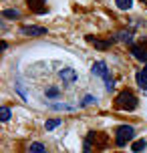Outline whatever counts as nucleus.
<instances>
[{
  "mask_svg": "<svg viewBox=\"0 0 147 153\" xmlns=\"http://www.w3.org/2000/svg\"><path fill=\"white\" fill-rule=\"evenodd\" d=\"M93 75L95 76H101L103 81H105V87H107V91H113V87H115V81H113V76H111V73H109L107 69V62L103 61H95L93 62Z\"/></svg>",
  "mask_w": 147,
  "mask_h": 153,
  "instance_id": "1",
  "label": "nucleus"
},
{
  "mask_svg": "<svg viewBox=\"0 0 147 153\" xmlns=\"http://www.w3.org/2000/svg\"><path fill=\"white\" fill-rule=\"evenodd\" d=\"M117 109H123V111H135L137 109V97L131 91H121L115 99Z\"/></svg>",
  "mask_w": 147,
  "mask_h": 153,
  "instance_id": "2",
  "label": "nucleus"
},
{
  "mask_svg": "<svg viewBox=\"0 0 147 153\" xmlns=\"http://www.w3.org/2000/svg\"><path fill=\"white\" fill-rule=\"evenodd\" d=\"M133 135H135V129H133L131 125H119L115 129V143L119 147H123L133 139Z\"/></svg>",
  "mask_w": 147,
  "mask_h": 153,
  "instance_id": "3",
  "label": "nucleus"
},
{
  "mask_svg": "<svg viewBox=\"0 0 147 153\" xmlns=\"http://www.w3.org/2000/svg\"><path fill=\"white\" fill-rule=\"evenodd\" d=\"M26 4H28V8L30 10H34V12H39V14H45L47 12V0H26Z\"/></svg>",
  "mask_w": 147,
  "mask_h": 153,
  "instance_id": "4",
  "label": "nucleus"
},
{
  "mask_svg": "<svg viewBox=\"0 0 147 153\" xmlns=\"http://www.w3.org/2000/svg\"><path fill=\"white\" fill-rule=\"evenodd\" d=\"M20 32L22 34H30V36H36V34H45L47 28H42V26H22Z\"/></svg>",
  "mask_w": 147,
  "mask_h": 153,
  "instance_id": "5",
  "label": "nucleus"
},
{
  "mask_svg": "<svg viewBox=\"0 0 147 153\" xmlns=\"http://www.w3.org/2000/svg\"><path fill=\"white\" fill-rule=\"evenodd\" d=\"M135 79H137V85H139L143 91H147V65H145V69H141L137 75H135Z\"/></svg>",
  "mask_w": 147,
  "mask_h": 153,
  "instance_id": "6",
  "label": "nucleus"
},
{
  "mask_svg": "<svg viewBox=\"0 0 147 153\" xmlns=\"http://www.w3.org/2000/svg\"><path fill=\"white\" fill-rule=\"evenodd\" d=\"M115 4L119 10H129L133 6V0H115Z\"/></svg>",
  "mask_w": 147,
  "mask_h": 153,
  "instance_id": "7",
  "label": "nucleus"
},
{
  "mask_svg": "<svg viewBox=\"0 0 147 153\" xmlns=\"http://www.w3.org/2000/svg\"><path fill=\"white\" fill-rule=\"evenodd\" d=\"M145 147H147L145 139H139V141H135V143H133V147H131V149H133L135 153H141L143 149H145Z\"/></svg>",
  "mask_w": 147,
  "mask_h": 153,
  "instance_id": "8",
  "label": "nucleus"
},
{
  "mask_svg": "<svg viewBox=\"0 0 147 153\" xmlns=\"http://www.w3.org/2000/svg\"><path fill=\"white\" fill-rule=\"evenodd\" d=\"M59 125H61V119H50V121L45 123V129H47V131H53V129H56Z\"/></svg>",
  "mask_w": 147,
  "mask_h": 153,
  "instance_id": "9",
  "label": "nucleus"
},
{
  "mask_svg": "<svg viewBox=\"0 0 147 153\" xmlns=\"http://www.w3.org/2000/svg\"><path fill=\"white\" fill-rule=\"evenodd\" d=\"M93 103H97V97H95V95H85L83 101H81V107H85V105H93Z\"/></svg>",
  "mask_w": 147,
  "mask_h": 153,
  "instance_id": "10",
  "label": "nucleus"
},
{
  "mask_svg": "<svg viewBox=\"0 0 147 153\" xmlns=\"http://www.w3.org/2000/svg\"><path fill=\"white\" fill-rule=\"evenodd\" d=\"M2 16H4V18H18L20 12H18V10H2Z\"/></svg>",
  "mask_w": 147,
  "mask_h": 153,
  "instance_id": "11",
  "label": "nucleus"
},
{
  "mask_svg": "<svg viewBox=\"0 0 147 153\" xmlns=\"http://www.w3.org/2000/svg\"><path fill=\"white\" fill-rule=\"evenodd\" d=\"M30 153H48V151L40 145V143H32L30 145Z\"/></svg>",
  "mask_w": 147,
  "mask_h": 153,
  "instance_id": "12",
  "label": "nucleus"
},
{
  "mask_svg": "<svg viewBox=\"0 0 147 153\" xmlns=\"http://www.w3.org/2000/svg\"><path fill=\"white\" fill-rule=\"evenodd\" d=\"M0 119H2L4 123L10 119V109H8V107H2V109H0Z\"/></svg>",
  "mask_w": 147,
  "mask_h": 153,
  "instance_id": "13",
  "label": "nucleus"
},
{
  "mask_svg": "<svg viewBox=\"0 0 147 153\" xmlns=\"http://www.w3.org/2000/svg\"><path fill=\"white\" fill-rule=\"evenodd\" d=\"M119 38H121V40H125V42H131V40H133V32H121V34H119Z\"/></svg>",
  "mask_w": 147,
  "mask_h": 153,
  "instance_id": "14",
  "label": "nucleus"
},
{
  "mask_svg": "<svg viewBox=\"0 0 147 153\" xmlns=\"http://www.w3.org/2000/svg\"><path fill=\"white\" fill-rule=\"evenodd\" d=\"M141 2H143V4H145V6H147V0H141Z\"/></svg>",
  "mask_w": 147,
  "mask_h": 153,
  "instance_id": "15",
  "label": "nucleus"
}]
</instances>
